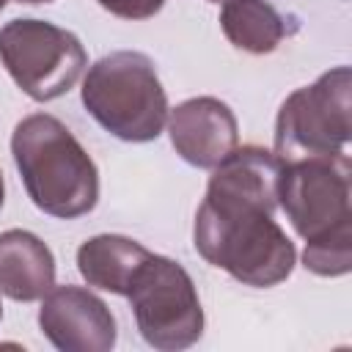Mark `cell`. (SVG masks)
<instances>
[{"label":"cell","instance_id":"ba28073f","mask_svg":"<svg viewBox=\"0 0 352 352\" xmlns=\"http://www.w3.org/2000/svg\"><path fill=\"white\" fill-rule=\"evenodd\" d=\"M38 327L60 352H110L118 327L110 305L82 286H52L41 297Z\"/></svg>","mask_w":352,"mask_h":352},{"label":"cell","instance_id":"3957f363","mask_svg":"<svg viewBox=\"0 0 352 352\" xmlns=\"http://www.w3.org/2000/svg\"><path fill=\"white\" fill-rule=\"evenodd\" d=\"M80 99L102 129L126 143L157 140L170 110L154 60L138 50H118L88 66Z\"/></svg>","mask_w":352,"mask_h":352},{"label":"cell","instance_id":"277c9868","mask_svg":"<svg viewBox=\"0 0 352 352\" xmlns=\"http://www.w3.org/2000/svg\"><path fill=\"white\" fill-rule=\"evenodd\" d=\"M352 135V72L336 66L316 82L292 91L275 118V154L280 162L324 157L346 148Z\"/></svg>","mask_w":352,"mask_h":352},{"label":"cell","instance_id":"7c38bea8","mask_svg":"<svg viewBox=\"0 0 352 352\" xmlns=\"http://www.w3.org/2000/svg\"><path fill=\"white\" fill-rule=\"evenodd\" d=\"M226 38L250 55H270L286 36V19L267 0H228L220 8Z\"/></svg>","mask_w":352,"mask_h":352},{"label":"cell","instance_id":"2e32d148","mask_svg":"<svg viewBox=\"0 0 352 352\" xmlns=\"http://www.w3.org/2000/svg\"><path fill=\"white\" fill-rule=\"evenodd\" d=\"M16 3H28V6H38V3H52V0H16Z\"/></svg>","mask_w":352,"mask_h":352},{"label":"cell","instance_id":"9c48e42d","mask_svg":"<svg viewBox=\"0 0 352 352\" xmlns=\"http://www.w3.org/2000/svg\"><path fill=\"white\" fill-rule=\"evenodd\" d=\"M168 135L176 154L192 165L212 170L239 146V124L234 110L217 96H192L168 110Z\"/></svg>","mask_w":352,"mask_h":352},{"label":"cell","instance_id":"30bf717a","mask_svg":"<svg viewBox=\"0 0 352 352\" xmlns=\"http://www.w3.org/2000/svg\"><path fill=\"white\" fill-rule=\"evenodd\" d=\"M55 286V256L50 245L25 228L0 234V292L14 302L41 300Z\"/></svg>","mask_w":352,"mask_h":352},{"label":"cell","instance_id":"4fadbf2b","mask_svg":"<svg viewBox=\"0 0 352 352\" xmlns=\"http://www.w3.org/2000/svg\"><path fill=\"white\" fill-rule=\"evenodd\" d=\"M302 267L322 278H341L352 270V220L338 223L327 234L308 239Z\"/></svg>","mask_w":352,"mask_h":352},{"label":"cell","instance_id":"ac0fdd59","mask_svg":"<svg viewBox=\"0 0 352 352\" xmlns=\"http://www.w3.org/2000/svg\"><path fill=\"white\" fill-rule=\"evenodd\" d=\"M209 3H228V0H209Z\"/></svg>","mask_w":352,"mask_h":352},{"label":"cell","instance_id":"7a4b0ae2","mask_svg":"<svg viewBox=\"0 0 352 352\" xmlns=\"http://www.w3.org/2000/svg\"><path fill=\"white\" fill-rule=\"evenodd\" d=\"M14 165L33 206L58 220L88 214L99 201V170L72 129L50 113L22 118L11 132Z\"/></svg>","mask_w":352,"mask_h":352},{"label":"cell","instance_id":"9a60e30c","mask_svg":"<svg viewBox=\"0 0 352 352\" xmlns=\"http://www.w3.org/2000/svg\"><path fill=\"white\" fill-rule=\"evenodd\" d=\"M3 201H6V182H3V173H0V209H3Z\"/></svg>","mask_w":352,"mask_h":352},{"label":"cell","instance_id":"5bb4252c","mask_svg":"<svg viewBox=\"0 0 352 352\" xmlns=\"http://www.w3.org/2000/svg\"><path fill=\"white\" fill-rule=\"evenodd\" d=\"M104 11L121 19H148L162 11L165 0H96Z\"/></svg>","mask_w":352,"mask_h":352},{"label":"cell","instance_id":"8fae6325","mask_svg":"<svg viewBox=\"0 0 352 352\" xmlns=\"http://www.w3.org/2000/svg\"><path fill=\"white\" fill-rule=\"evenodd\" d=\"M151 250L124 234H96L77 248V270L94 289L126 297L138 270L148 261Z\"/></svg>","mask_w":352,"mask_h":352},{"label":"cell","instance_id":"5b68a950","mask_svg":"<svg viewBox=\"0 0 352 352\" xmlns=\"http://www.w3.org/2000/svg\"><path fill=\"white\" fill-rule=\"evenodd\" d=\"M126 300L143 341L160 352H179L204 336V305L190 272L168 258L151 253L138 270Z\"/></svg>","mask_w":352,"mask_h":352},{"label":"cell","instance_id":"d6986e66","mask_svg":"<svg viewBox=\"0 0 352 352\" xmlns=\"http://www.w3.org/2000/svg\"><path fill=\"white\" fill-rule=\"evenodd\" d=\"M0 319H3V302H0Z\"/></svg>","mask_w":352,"mask_h":352},{"label":"cell","instance_id":"8992f818","mask_svg":"<svg viewBox=\"0 0 352 352\" xmlns=\"http://www.w3.org/2000/svg\"><path fill=\"white\" fill-rule=\"evenodd\" d=\"M0 60L33 102L69 94L88 66L85 47L72 30L33 16L0 28Z\"/></svg>","mask_w":352,"mask_h":352},{"label":"cell","instance_id":"e0dca14e","mask_svg":"<svg viewBox=\"0 0 352 352\" xmlns=\"http://www.w3.org/2000/svg\"><path fill=\"white\" fill-rule=\"evenodd\" d=\"M6 3H8V0H0V11H3V8H6Z\"/></svg>","mask_w":352,"mask_h":352},{"label":"cell","instance_id":"6da1fadb","mask_svg":"<svg viewBox=\"0 0 352 352\" xmlns=\"http://www.w3.org/2000/svg\"><path fill=\"white\" fill-rule=\"evenodd\" d=\"M280 170L283 162L275 151L236 146L212 168L195 212L192 245L198 256L253 289L283 283L297 261L294 242L272 220Z\"/></svg>","mask_w":352,"mask_h":352},{"label":"cell","instance_id":"52a82bcc","mask_svg":"<svg viewBox=\"0 0 352 352\" xmlns=\"http://www.w3.org/2000/svg\"><path fill=\"white\" fill-rule=\"evenodd\" d=\"M278 206L308 242L352 220V165L344 151L283 162Z\"/></svg>","mask_w":352,"mask_h":352}]
</instances>
